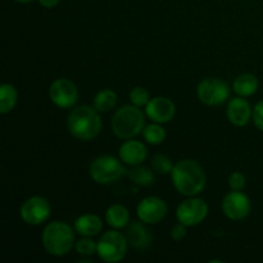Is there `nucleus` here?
Instances as JSON below:
<instances>
[{
	"instance_id": "f8f14e48",
	"label": "nucleus",
	"mask_w": 263,
	"mask_h": 263,
	"mask_svg": "<svg viewBox=\"0 0 263 263\" xmlns=\"http://www.w3.org/2000/svg\"><path fill=\"white\" fill-rule=\"evenodd\" d=\"M167 215V204L158 197L144 198L138 205V216L146 225H156L161 222Z\"/></svg>"
},
{
	"instance_id": "4be33fe9",
	"label": "nucleus",
	"mask_w": 263,
	"mask_h": 263,
	"mask_svg": "<svg viewBox=\"0 0 263 263\" xmlns=\"http://www.w3.org/2000/svg\"><path fill=\"white\" fill-rule=\"evenodd\" d=\"M117 103V94L110 89H104L94 98V108L100 113L109 112Z\"/></svg>"
},
{
	"instance_id": "6e6552de",
	"label": "nucleus",
	"mask_w": 263,
	"mask_h": 263,
	"mask_svg": "<svg viewBox=\"0 0 263 263\" xmlns=\"http://www.w3.org/2000/svg\"><path fill=\"white\" fill-rule=\"evenodd\" d=\"M208 215V205L200 198L190 197L177 207L176 217L186 228L199 225Z\"/></svg>"
},
{
	"instance_id": "0eeeda50",
	"label": "nucleus",
	"mask_w": 263,
	"mask_h": 263,
	"mask_svg": "<svg viewBox=\"0 0 263 263\" xmlns=\"http://www.w3.org/2000/svg\"><path fill=\"white\" fill-rule=\"evenodd\" d=\"M197 94L203 104L208 107H218L229 99L230 87L222 80L208 77L198 85Z\"/></svg>"
},
{
	"instance_id": "393cba45",
	"label": "nucleus",
	"mask_w": 263,
	"mask_h": 263,
	"mask_svg": "<svg viewBox=\"0 0 263 263\" xmlns=\"http://www.w3.org/2000/svg\"><path fill=\"white\" fill-rule=\"evenodd\" d=\"M98 243H95L90 236H85V238L80 239L76 243V251L80 256L82 257H90L94 253H97Z\"/></svg>"
},
{
	"instance_id": "6ab92c4d",
	"label": "nucleus",
	"mask_w": 263,
	"mask_h": 263,
	"mask_svg": "<svg viewBox=\"0 0 263 263\" xmlns=\"http://www.w3.org/2000/svg\"><path fill=\"white\" fill-rule=\"evenodd\" d=\"M130 213L126 207L121 204H113L105 212V221L113 229H122L127 226Z\"/></svg>"
},
{
	"instance_id": "5701e85b",
	"label": "nucleus",
	"mask_w": 263,
	"mask_h": 263,
	"mask_svg": "<svg viewBox=\"0 0 263 263\" xmlns=\"http://www.w3.org/2000/svg\"><path fill=\"white\" fill-rule=\"evenodd\" d=\"M144 139L146 140V143L152 144V145H159L164 141L166 139V131L162 127L161 123H152L144 127L143 130Z\"/></svg>"
},
{
	"instance_id": "7c9ffc66",
	"label": "nucleus",
	"mask_w": 263,
	"mask_h": 263,
	"mask_svg": "<svg viewBox=\"0 0 263 263\" xmlns=\"http://www.w3.org/2000/svg\"><path fill=\"white\" fill-rule=\"evenodd\" d=\"M18 3H28V2H32V0H15Z\"/></svg>"
},
{
	"instance_id": "1a4fd4ad",
	"label": "nucleus",
	"mask_w": 263,
	"mask_h": 263,
	"mask_svg": "<svg viewBox=\"0 0 263 263\" xmlns=\"http://www.w3.org/2000/svg\"><path fill=\"white\" fill-rule=\"evenodd\" d=\"M49 97L57 107L71 108L79 99V90L69 80L58 79L49 87Z\"/></svg>"
},
{
	"instance_id": "7ed1b4c3",
	"label": "nucleus",
	"mask_w": 263,
	"mask_h": 263,
	"mask_svg": "<svg viewBox=\"0 0 263 263\" xmlns=\"http://www.w3.org/2000/svg\"><path fill=\"white\" fill-rule=\"evenodd\" d=\"M74 244L73 230L66 222L53 221L43 231V246L49 254L63 257L71 252Z\"/></svg>"
},
{
	"instance_id": "39448f33",
	"label": "nucleus",
	"mask_w": 263,
	"mask_h": 263,
	"mask_svg": "<svg viewBox=\"0 0 263 263\" xmlns=\"http://www.w3.org/2000/svg\"><path fill=\"white\" fill-rule=\"evenodd\" d=\"M89 174L98 184L108 185L120 180L123 175L127 174V170L115 157L100 156L90 163Z\"/></svg>"
},
{
	"instance_id": "a211bd4d",
	"label": "nucleus",
	"mask_w": 263,
	"mask_h": 263,
	"mask_svg": "<svg viewBox=\"0 0 263 263\" xmlns=\"http://www.w3.org/2000/svg\"><path fill=\"white\" fill-rule=\"evenodd\" d=\"M258 80L252 73H243L236 77L233 89L239 97H251L258 90Z\"/></svg>"
},
{
	"instance_id": "c756f323",
	"label": "nucleus",
	"mask_w": 263,
	"mask_h": 263,
	"mask_svg": "<svg viewBox=\"0 0 263 263\" xmlns=\"http://www.w3.org/2000/svg\"><path fill=\"white\" fill-rule=\"evenodd\" d=\"M39 3L45 8H54L58 5L59 0H39Z\"/></svg>"
},
{
	"instance_id": "2eb2a0df",
	"label": "nucleus",
	"mask_w": 263,
	"mask_h": 263,
	"mask_svg": "<svg viewBox=\"0 0 263 263\" xmlns=\"http://www.w3.org/2000/svg\"><path fill=\"white\" fill-rule=\"evenodd\" d=\"M145 225L146 223H144L143 221L133 222L127 229L126 238H127L128 246L138 251H145L152 246V241H153V236Z\"/></svg>"
},
{
	"instance_id": "9b49d317",
	"label": "nucleus",
	"mask_w": 263,
	"mask_h": 263,
	"mask_svg": "<svg viewBox=\"0 0 263 263\" xmlns=\"http://www.w3.org/2000/svg\"><path fill=\"white\" fill-rule=\"evenodd\" d=\"M50 216V204L43 197H31L21 207V217L27 225H40Z\"/></svg>"
},
{
	"instance_id": "ddd939ff",
	"label": "nucleus",
	"mask_w": 263,
	"mask_h": 263,
	"mask_svg": "<svg viewBox=\"0 0 263 263\" xmlns=\"http://www.w3.org/2000/svg\"><path fill=\"white\" fill-rule=\"evenodd\" d=\"M145 113L153 122L167 123L174 118L176 107L168 98L156 97L145 105Z\"/></svg>"
},
{
	"instance_id": "f03ea898",
	"label": "nucleus",
	"mask_w": 263,
	"mask_h": 263,
	"mask_svg": "<svg viewBox=\"0 0 263 263\" xmlns=\"http://www.w3.org/2000/svg\"><path fill=\"white\" fill-rule=\"evenodd\" d=\"M95 108L90 105H80L68 116L67 127L69 134L79 140H91L102 131V118Z\"/></svg>"
},
{
	"instance_id": "b1692460",
	"label": "nucleus",
	"mask_w": 263,
	"mask_h": 263,
	"mask_svg": "<svg viewBox=\"0 0 263 263\" xmlns=\"http://www.w3.org/2000/svg\"><path fill=\"white\" fill-rule=\"evenodd\" d=\"M152 167L158 174L166 175L171 174L172 168H174V164H172L171 159L167 156H164V154H156L152 158Z\"/></svg>"
},
{
	"instance_id": "cd10ccee",
	"label": "nucleus",
	"mask_w": 263,
	"mask_h": 263,
	"mask_svg": "<svg viewBox=\"0 0 263 263\" xmlns=\"http://www.w3.org/2000/svg\"><path fill=\"white\" fill-rule=\"evenodd\" d=\"M252 118H253V122L254 125L257 126V128L263 131V100H261V102H258L256 104V107H254L253 109V116H252Z\"/></svg>"
},
{
	"instance_id": "c85d7f7f",
	"label": "nucleus",
	"mask_w": 263,
	"mask_h": 263,
	"mask_svg": "<svg viewBox=\"0 0 263 263\" xmlns=\"http://www.w3.org/2000/svg\"><path fill=\"white\" fill-rule=\"evenodd\" d=\"M185 236H186V226H185L184 223L179 222L177 225H175L174 228H172L171 238L174 239V240L180 241V240H182Z\"/></svg>"
},
{
	"instance_id": "9d476101",
	"label": "nucleus",
	"mask_w": 263,
	"mask_h": 263,
	"mask_svg": "<svg viewBox=\"0 0 263 263\" xmlns=\"http://www.w3.org/2000/svg\"><path fill=\"white\" fill-rule=\"evenodd\" d=\"M251 200L244 193L233 190L222 199V212L228 218L240 221L248 217L251 213Z\"/></svg>"
},
{
	"instance_id": "f257e3e1",
	"label": "nucleus",
	"mask_w": 263,
	"mask_h": 263,
	"mask_svg": "<svg viewBox=\"0 0 263 263\" xmlns=\"http://www.w3.org/2000/svg\"><path fill=\"white\" fill-rule=\"evenodd\" d=\"M175 189L186 197H195L204 190L207 177L203 167L193 159H181L171 171Z\"/></svg>"
},
{
	"instance_id": "dca6fc26",
	"label": "nucleus",
	"mask_w": 263,
	"mask_h": 263,
	"mask_svg": "<svg viewBox=\"0 0 263 263\" xmlns=\"http://www.w3.org/2000/svg\"><path fill=\"white\" fill-rule=\"evenodd\" d=\"M146 156H148V151L141 141L127 140L120 148L121 161L128 166H139L143 163Z\"/></svg>"
},
{
	"instance_id": "4468645a",
	"label": "nucleus",
	"mask_w": 263,
	"mask_h": 263,
	"mask_svg": "<svg viewBox=\"0 0 263 263\" xmlns=\"http://www.w3.org/2000/svg\"><path fill=\"white\" fill-rule=\"evenodd\" d=\"M226 113H228V118L230 120V122L234 126H238V127H243V126L248 125L252 116H253L251 105L243 97L231 99L228 104Z\"/></svg>"
},
{
	"instance_id": "aec40b11",
	"label": "nucleus",
	"mask_w": 263,
	"mask_h": 263,
	"mask_svg": "<svg viewBox=\"0 0 263 263\" xmlns=\"http://www.w3.org/2000/svg\"><path fill=\"white\" fill-rule=\"evenodd\" d=\"M18 92L10 84H3L0 87V112L3 115L9 113L17 104Z\"/></svg>"
},
{
	"instance_id": "bb28decb",
	"label": "nucleus",
	"mask_w": 263,
	"mask_h": 263,
	"mask_svg": "<svg viewBox=\"0 0 263 263\" xmlns=\"http://www.w3.org/2000/svg\"><path fill=\"white\" fill-rule=\"evenodd\" d=\"M247 180L241 172H233L229 177V186L236 192H241L246 187Z\"/></svg>"
},
{
	"instance_id": "412c9836",
	"label": "nucleus",
	"mask_w": 263,
	"mask_h": 263,
	"mask_svg": "<svg viewBox=\"0 0 263 263\" xmlns=\"http://www.w3.org/2000/svg\"><path fill=\"white\" fill-rule=\"evenodd\" d=\"M127 176L134 184L139 186H151L154 184V174L151 168L143 166H134L133 170H128Z\"/></svg>"
},
{
	"instance_id": "f3484780",
	"label": "nucleus",
	"mask_w": 263,
	"mask_h": 263,
	"mask_svg": "<svg viewBox=\"0 0 263 263\" xmlns=\"http://www.w3.org/2000/svg\"><path fill=\"white\" fill-rule=\"evenodd\" d=\"M103 229V221L99 216L91 215H82L74 221V231L82 236H92L98 235Z\"/></svg>"
},
{
	"instance_id": "423d86ee",
	"label": "nucleus",
	"mask_w": 263,
	"mask_h": 263,
	"mask_svg": "<svg viewBox=\"0 0 263 263\" xmlns=\"http://www.w3.org/2000/svg\"><path fill=\"white\" fill-rule=\"evenodd\" d=\"M128 241L123 234L110 230L103 234L98 241L97 253L100 259L108 263L120 262L127 253Z\"/></svg>"
},
{
	"instance_id": "a878e982",
	"label": "nucleus",
	"mask_w": 263,
	"mask_h": 263,
	"mask_svg": "<svg viewBox=\"0 0 263 263\" xmlns=\"http://www.w3.org/2000/svg\"><path fill=\"white\" fill-rule=\"evenodd\" d=\"M130 100L134 105L140 108L148 104L149 100H151V97H149V92L144 87L138 86L134 87L130 91Z\"/></svg>"
},
{
	"instance_id": "20e7f679",
	"label": "nucleus",
	"mask_w": 263,
	"mask_h": 263,
	"mask_svg": "<svg viewBox=\"0 0 263 263\" xmlns=\"http://www.w3.org/2000/svg\"><path fill=\"white\" fill-rule=\"evenodd\" d=\"M144 113L139 107L131 104L120 108L112 118V130L120 139H133L144 130Z\"/></svg>"
}]
</instances>
